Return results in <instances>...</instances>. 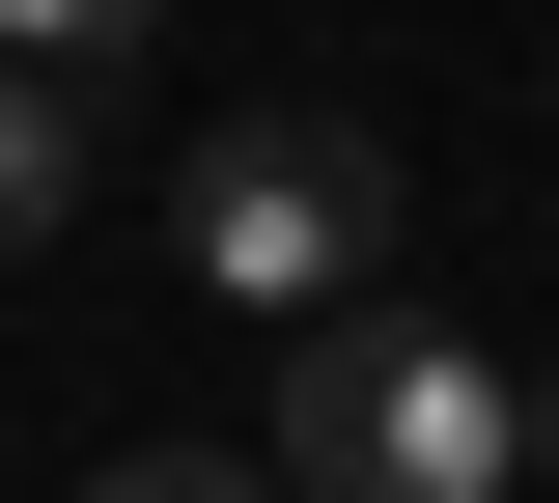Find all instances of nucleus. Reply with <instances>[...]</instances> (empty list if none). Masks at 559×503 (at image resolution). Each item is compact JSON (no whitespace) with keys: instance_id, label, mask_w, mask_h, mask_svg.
Instances as JSON below:
<instances>
[{"instance_id":"1","label":"nucleus","mask_w":559,"mask_h":503,"mask_svg":"<svg viewBox=\"0 0 559 503\" xmlns=\"http://www.w3.org/2000/svg\"><path fill=\"white\" fill-rule=\"evenodd\" d=\"M532 476V392L419 308H308L280 336V503H503Z\"/></svg>"},{"instance_id":"2","label":"nucleus","mask_w":559,"mask_h":503,"mask_svg":"<svg viewBox=\"0 0 559 503\" xmlns=\"http://www.w3.org/2000/svg\"><path fill=\"white\" fill-rule=\"evenodd\" d=\"M168 252H197L224 308H280V336H308V308L392 280V141H364V112H224V141L168 168Z\"/></svg>"},{"instance_id":"3","label":"nucleus","mask_w":559,"mask_h":503,"mask_svg":"<svg viewBox=\"0 0 559 503\" xmlns=\"http://www.w3.org/2000/svg\"><path fill=\"white\" fill-rule=\"evenodd\" d=\"M57 196H84V84L0 57V252H57Z\"/></svg>"},{"instance_id":"4","label":"nucleus","mask_w":559,"mask_h":503,"mask_svg":"<svg viewBox=\"0 0 559 503\" xmlns=\"http://www.w3.org/2000/svg\"><path fill=\"white\" fill-rule=\"evenodd\" d=\"M140 28H168V0H0V57H57V84H112Z\"/></svg>"},{"instance_id":"5","label":"nucleus","mask_w":559,"mask_h":503,"mask_svg":"<svg viewBox=\"0 0 559 503\" xmlns=\"http://www.w3.org/2000/svg\"><path fill=\"white\" fill-rule=\"evenodd\" d=\"M84 503H280V476H224V447H112Z\"/></svg>"},{"instance_id":"6","label":"nucleus","mask_w":559,"mask_h":503,"mask_svg":"<svg viewBox=\"0 0 559 503\" xmlns=\"http://www.w3.org/2000/svg\"><path fill=\"white\" fill-rule=\"evenodd\" d=\"M532 476H559V363H532Z\"/></svg>"}]
</instances>
